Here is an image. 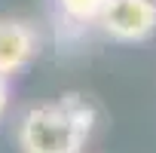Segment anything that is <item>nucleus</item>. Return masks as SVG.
<instances>
[{"instance_id":"2","label":"nucleus","mask_w":156,"mask_h":153,"mask_svg":"<svg viewBox=\"0 0 156 153\" xmlns=\"http://www.w3.org/2000/svg\"><path fill=\"white\" fill-rule=\"evenodd\" d=\"M95 25L116 43H144L156 34V0H107Z\"/></svg>"},{"instance_id":"5","label":"nucleus","mask_w":156,"mask_h":153,"mask_svg":"<svg viewBox=\"0 0 156 153\" xmlns=\"http://www.w3.org/2000/svg\"><path fill=\"white\" fill-rule=\"evenodd\" d=\"M6 107H9V76L0 73V119H3Z\"/></svg>"},{"instance_id":"3","label":"nucleus","mask_w":156,"mask_h":153,"mask_svg":"<svg viewBox=\"0 0 156 153\" xmlns=\"http://www.w3.org/2000/svg\"><path fill=\"white\" fill-rule=\"evenodd\" d=\"M40 55V34L31 22L0 16V73L16 76Z\"/></svg>"},{"instance_id":"1","label":"nucleus","mask_w":156,"mask_h":153,"mask_svg":"<svg viewBox=\"0 0 156 153\" xmlns=\"http://www.w3.org/2000/svg\"><path fill=\"white\" fill-rule=\"evenodd\" d=\"M95 126V110L80 95H61L58 101L31 107L16 129L22 153H83Z\"/></svg>"},{"instance_id":"4","label":"nucleus","mask_w":156,"mask_h":153,"mask_svg":"<svg viewBox=\"0 0 156 153\" xmlns=\"http://www.w3.org/2000/svg\"><path fill=\"white\" fill-rule=\"evenodd\" d=\"M58 6V12L76 25H95L101 9L107 6V0H52Z\"/></svg>"}]
</instances>
